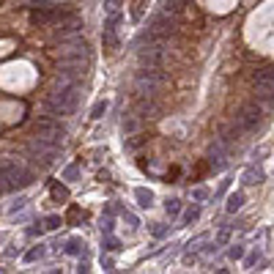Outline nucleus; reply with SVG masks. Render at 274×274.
<instances>
[{"label":"nucleus","mask_w":274,"mask_h":274,"mask_svg":"<svg viewBox=\"0 0 274 274\" xmlns=\"http://www.w3.org/2000/svg\"><path fill=\"white\" fill-rule=\"evenodd\" d=\"M255 83L258 85H274V69H261L255 74Z\"/></svg>","instance_id":"f03ea898"},{"label":"nucleus","mask_w":274,"mask_h":274,"mask_svg":"<svg viewBox=\"0 0 274 274\" xmlns=\"http://www.w3.org/2000/svg\"><path fill=\"white\" fill-rule=\"evenodd\" d=\"M165 9L167 11H181L184 9V0H165Z\"/></svg>","instance_id":"7ed1b4c3"},{"label":"nucleus","mask_w":274,"mask_h":274,"mask_svg":"<svg viewBox=\"0 0 274 274\" xmlns=\"http://www.w3.org/2000/svg\"><path fill=\"white\" fill-rule=\"evenodd\" d=\"M261 121H263V110L258 105H247L241 110V115H239V127L244 132H255L258 127H261Z\"/></svg>","instance_id":"f257e3e1"},{"label":"nucleus","mask_w":274,"mask_h":274,"mask_svg":"<svg viewBox=\"0 0 274 274\" xmlns=\"http://www.w3.org/2000/svg\"><path fill=\"white\" fill-rule=\"evenodd\" d=\"M53 195L55 197H66V189L63 187H53Z\"/></svg>","instance_id":"20e7f679"}]
</instances>
